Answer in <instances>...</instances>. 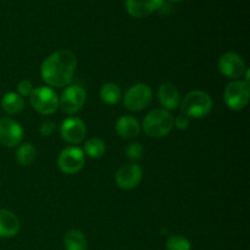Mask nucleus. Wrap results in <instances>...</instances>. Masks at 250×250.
I'll return each mask as SVG.
<instances>
[{
    "instance_id": "obj_10",
    "label": "nucleus",
    "mask_w": 250,
    "mask_h": 250,
    "mask_svg": "<svg viewBox=\"0 0 250 250\" xmlns=\"http://www.w3.org/2000/svg\"><path fill=\"white\" fill-rule=\"evenodd\" d=\"M23 128L21 125L10 117L0 119V144L6 148L19 146L23 139Z\"/></svg>"
},
{
    "instance_id": "obj_4",
    "label": "nucleus",
    "mask_w": 250,
    "mask_h": 250,
    "mask_svg": "<svg viewBox=\"0 0 250 250\" xmlns=\"http://www.w3.org/2000/svg\"><path fill=\"white\" fill-rule=\"evenodd\" d=\"M29 103L34 111L41 115L54 114L59 109V97L50 87H38L29 95Z\"/></svg>"
},
{
    "instance_id": "obj_18",
    "label": "nucleus",
    "mask_w": 250,
    "mask_h": 250,
    "mask_svg": "<svg viewBox=\"0 0 250 250\" xmlns=\"http://www.w3.org/2000/svg\"><path fill=\"white\" fill-rule=\"evenodd\" d=\"M66 250H87L88 242L84 234L78 229H71L63 237Z\"/></svg>"
},
{
    "instance_id": "obj_15",
    "label": "nucleus",
    "mask_w": 250,
    "mask_h": 250,
    "mask_svg": "<svg viewBox=\"0 0 250 250\" xmlns=\"http://www.w3.org/2000/svg\"><path fill=\"white\" fill-rule=\"evenodd\" d=\"M115 131L121 138L131 139L138 136L141 132V125L137 121L136 117L131 115H124L116 121Z\"/></svg>"
},
{
    "instance_id": "obj_5",
    "label": "nucleus",
    "mask_w": 250,
    "mask_h": 250,
    "mask_svg": "<svg viewBox=\"0 0 250 250\" xmlns=\"http://www.w3.org/2000/svg\"><path fill=\"white\" fill-rule=\"evenodd\" d=\"M250 99V89L249 83L244 81H233L229 83L225 88L224 92V102L229 109L233 111L243 110L248 105Z\"/></svg>"
},
{
    "instance_id": "obj_11",
    "label": "nucleus",
    "mask_w": 250,
    "mask_h": 250,
    "mask_svg": "<svg viewBox=\"0 0 250 250\" xmlns=\"http://www.w3.org/2000/svg\"><path fill=\"white\" fill-rule=\"evenodd\" d=\"M142 176H143V172H142L141 166L136 163H128L126 165H122L117 170L115 175V182L121 189L131 190L141 183Z\"/></svg>"
},
{
    "instance_id": "obj_14",
    "label": "nucleus",
    "mask_w": 250,
    "mask_h": 250,
    "mask_svg": "<svg viewBox=\"0 0 250 250\" xmlns=\"http://www.w3.org/2000/svg\"><path fill=\"white\" fill-rule=\"evenodd\" d=\"M158 99L166 111H172L180 106L181 95L177 88L170 83H164L159 87Z\"/></svg>"
},
{
    "instance_id": "obj_24",
    "label": "nucleus",
    "mask_w": 250,
    "mask_h": 250,
    "mask_svg": "<svg viewBox=\"0 0 250 250\" xmlns=\"http://www.w3.org/2000/svg\"><path fill=\"white\" fill-rule=\"evenodd\" d=\"M34 90L33 84H32L31 81L23 80L17 84V94L21 95L22 98L29 97L32 94V92Z\"/></svg>"
},
{
    "instance_id": "obj_27",
    "label": "nucleus",
    "mask_w": 250,
    "mask_h": 250,
    "mask_svg": "<svg viewBox=\"0 0 250 250\" xmlns=\"http://www.w3.org/2000/svg\"><path fill=\"white\" fill-rule=\"evenodd\" d=\"M168 1H171V2H181V1H183V0H168Z\"/></svg>"
},
{
    "instance_id": "obj_17",
    "label": "nucleus",
    "mask_w": 250,
    "mask_h": 250,
    "mask_svg": "<svg viewBox=\"0 0 250 250\" xmlns=\"http://www.w3.org/2000/svg\"><path fill=\"white\" fill-rule=\"evenodd\" d=\"M1 107L6 114L16 115L24 109V98L15 92H9L2 97Z\"/></svg>"
},
{
    "instance_id": "obj_12",
    "label": "nucleus",
    "mask_w": 250,
    "mask_h": 250,
    "mask_svg": "<svg viewBox=\"0 0 250 250\" xmlns=\"http://www.w3.org/2000/svg\"><path fill=\"white\" fill-rule=\"evenodd\" d=\"M61 138L70 144H78L83 142L87 134V126L80 117H68L61 124Z\"/></svg>"
},
{
    "instance_id": "obj_23",
    "label": "nucleus",
    "mask_w": 250,
    "mask_h": 250,
    "mask_svg": "<svg viewBox=\"0 0 250 250\" xmlns=\"http://www.w3.org/2000/svg\"><path fill=\"white\" fill-rule=\"evenodd\" d=\"M143 155V146H141L137 142H133V143H129L126 148V156L129 159V160L133 163V161L139 160Z\"/></svg>"
},
{
    "instance_id": "obj_1",
    "label": "nucleus",
    "mask_w": 250,
    "mask_h": 250,
    "mask_svg": "<svg viewBox=\"0 0 250 250\" xmlns=\"http://www.w3.org/2000/svg\"><path fill=\"white\" fill-rule=\"evenodd\" d=\"M77 66L76 55L70 50H58L49 55L41 66V76L49 87L63 88L72 82Z\"/></svg>"
},
{
    "instance_id": "obj_7",
    "label": "nucleus",
    "mask_w": 250,
    "mask_h": 250,
    "mask_svg": "<svg viewBox=\"0 0 250 250\" xmlns=\"http://www.w3.org/2000/svg\"><path fill=\"white\" fill-rule=\"evenodd\" d=\"M85 164V156L82 149L77 146L65 148L58 156V167L65 175L78 173Z\"/></svg>"
},
{
    "instance_id": "obj_21",
    "label": "nucleus",
    "mask_w": 250,
    "mask_h": 250,
    "mask_svg": "<svg viewBox=\"0 0 250 250\" xmlns=\"http://www.w3.org/2000/svg\"><path fill=\"white\" fill-rule=\"evenodd\" d=\"M106 146L103 139L98 138V137H93L85 141L84 143V151L89 158L92 159H99L104 155Z\"/></svg>"
},
{
    "instance_id": "obj_6",
    "label": "nucleus",
    "mask_w": 250,
    "mask_h": 250,
    "mask_svg": "<svg viewBox=\"0 0 250 250\" xmlns=\"http://www.w3.org/2000/svg\"><path fill=\"white\" fill-rule=\"evenodd\" d=\"M153 100V90L146 83H137L127 89L124 97V105L129 111L138 112L146 109Z\"/></svg>"
},
{
    "instance_id": "obj_9",
    "label": "nucleus",
    "mask_w": 250,
    "mask_h": 250,
    "mask_svg": "<svg viewBox=\"0 0 250 250\" xmlns=\"http://www.w3.org/2000/svg\"><path fill=\"white\" fill-rule=\"evenodd\" d=\"M247 67L241 55L233 51H229L220 56L219 71L225 77L231 80H238L246 72Z\"/></svg>"
},
{
    "instance_id": "obj_20",
    "label": "nucleus",
    "mask_w": 250,
    "mask_h": 250,
    "mask_svg": "<svg viewBox=\"0 0 250 250\" xmlns=\"http://www.w3.org/2000/svg\"><path fill=\"white\" fill-rule=\"evenodd\" d=\"M100 99L107 105H115L121 99V89L116 83H105L100 88Z\"/></svg>"
},
{
    "instance_id": "obj_19",
    "label": "nucleus",
    "mask_w": 250,
    "mask_h": 250,
    "mask_svg": "<svg viewBox=\"0 0 250 250\" xmlns=\"http://www.w3.org/2000/svg\"><path fill=\"white\" fill-rule=\"evenodd\" d=\"M37 158V151L33 144L29 142H24L19 146L16 150V161L22 166H29L33 164Z\"/></svg>"
},
{
    "instance_id": "obj_26",
    "label": "nucleus",
    "mask_w": 250,
    "mask_h": 250,
    "mask_svg": "<svg viewBox=\"0 0 250 250\" xmlns=\"http://www.w3.org/2000/svg\"><path fill=\"white\" fill-rule=\"evenodd\" d=\"M189 126V117H187L186 115L181 114L180 116H177L176 119H173V127H176L180 131H185Z\"/></svg>"
},
{
    "instance_id": "obj_25",
    "label": "nucleus",
    "mask_w": 250,
    "mask_h": 250,
    "mask_svg": "<svg viewBox=\"0 0 250 250\" xmlns=\"http://www.w3.org/2000/svg\"><path fill=\"white\" fill-rule=\"evenodd\" d=\"M54 131H55V124H54L53 121H50V120L44 121L43 124L41 125V127H39V133L43 137L51 136V134L54 133Z\"/></svg>"
},
{
    "instance_id": "obj_13",
    "label": "nucleus",
    "mask_w": 250,
    "mask_h": 250,
    "mask_svg": "<svg viewBox=\"0 0 250 250\" xmlns=\"http://www.w3.org/2000/svg\"><path fill=\"white\" fill-rule=\"evenodd\" d=\"M164 4V0H126V10L131 16L143 19L160 10Z\"/></svg>"
},
{
    "instance_id": "obj_8",
    "label": "nucleus",
    "mask_w": 250,
    "mask_h": 250,
    "mask_svg": "<svg viewBox=\"0 0 250 250\" xmlns=\"http://www.w3.org/2000/svg\"><path fill=\"white\" fill-rule=\"evenodd\" d=\"M87 100V92L78 84H71L65 88L59 98V106L63 112L73 115L82 109Z\"/></svg>"
},
{
    "instance_id": "obj_3",
    "label": "nucleus",
    "mask_w": 250,
    "mask_h": 250,
    "mask_svg": "<svg viewBox=\"0 0 250 250\" xmlns=\"http://www.w3.org/2000/svg\"><path fill=\"white\" fill-rule=\"evenodd\" d=\"M143 131L151 138H164L173 129V116L164 109H154L143 119Z\"/></svg>"
},
{
    "instance_id": "obj_22",
    "label": "nucleus",
    "mask_w": 250,
    "mask_h": 250,
    "mask_svg": "<svg viewBox=\"0 0 250 250\" xmlns=\"http://www.w3.org/2000/svg\"><path fill=\"white\" fill-rule=\"evenodd\" d=\"M167 250H192V243L183 236H171L166 241Z\"/></svg>"
},
{
    "instance_id": "obj_2",
    "label": "nucleus",
    "mask_w": 250,
    "mask_h": 250,
    "mask_svg": "<svg viewBox=\"0 0 250 250\" xmlns=\"http://www.w3.org/2000/svg\"><path fill=\"white\" fill-rule=\"evenodd\" d=\"M212 102L211 97L203 90H192L187 93L182 102L180 103L182 114L192 119H202L211 112Z\"/></svg>"
},
{
    "instance_id": "obj_16",
    "label": "nucleus",
    "mask_w": 250,
    "mask_h": 250,
    "mask_svg": "<svg viewBox=\"0 0 250 250\" xmlns=\"http://www.w3.org/2000/svg\"><path fill=\"white\" fill-rule=\"evenodd\" d=\"M20 231L19 217L10 210H0V237L12 238Z\"/></svg>"
}]
</instances>
